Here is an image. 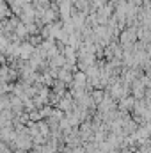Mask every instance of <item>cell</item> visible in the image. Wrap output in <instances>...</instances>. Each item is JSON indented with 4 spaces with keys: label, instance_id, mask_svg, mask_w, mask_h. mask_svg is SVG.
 <instances>
[{
    "label": "cell",
    "instance_id": "obj_2",
    "mask_svg": "<svg viewBox=\"0 0 151 153\" xmlns=\"http://www.w3.org/2000/svg\"><path fill=\"white\" fill-rule=\"evenodd\" d=\"M20 53H21V57H23V59H29V57H30V53H32V46H30V45H23V46H21V50H20Z\"/></svg>",
    "mask_w": 151,
    "mask_h": 153
},
{
    "label": "cell",
    "instance_id": "obj_1",
    "mask_svg": "<svg viewBox=\"0 0 151 153\" xmlns=\"http://www.w3.org/2000/svg\"><path fill=\"white\" fill-rule=\"evenodd\" d=\"M135 103H137V98L132 94V96H126L123 100H119V111L123 112H128V111H133L135 109Z\"/></svg>",
    "mask_w": 151,
    "mask_h": 153
},
{
    "label": "cell",
    "instance_id": "obj_3",
    "mask_svg": "<svg viewBox=\"0 0 151 153\" xmlns=\"http://www.w3.org/2000/svg\"><path fill=\"white\" fill-rule=\"evenodd\" d=\"M9 125H11V112L4 111V114H2V126H9Z\"/></svg>",
    "mask_w": 151,
    "mask_h": 153
}]
</instances>
